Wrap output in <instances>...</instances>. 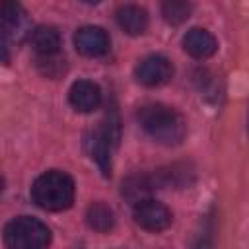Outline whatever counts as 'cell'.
Here are the masks:
<instances>
[{"instance_id": "obj_1", "label": "cell", "mask_w": 249, "mask_h": 249, "mask_svg": "<svg viewBox=\"0 0 249 249\" xmlns=\"http://www.w3.org/2000/svg\"><path fill=\"white\" fill-rule=\"evenodd\" d=\"M136 119L142 130L163 146H177L187 134V123L179 111L161 103H150L138 109Z\"/></svg>"}, {"instance_id": "obj_8", "label": "cell", "mask_w": 249, "mask_h": 249, "mask_svg": "<svg viewBox=\"0 0 249 249\" xmlns=\"http://www.w3.org/2000/svg\"><path fill=\"white\" fill-rule=\"evenodd\" d=\"M183 49L193 58L204 60V58H210L218 51V41L210 31L193 27L183 35Z\"/></svg>"}, {"instance_id": "obj_10", "label": "cell", "mask_w": 249, "mask_h": 249, "mask_svg": "<svg viewBox=\"0 0 249 249\" xmlns=\"http://www.w3.org/2000/svg\"><path fill=\"white\" fill-rule=\"evenodd\" d=\"M115 19L119 23V27L126 33V35H142L148 27V14L144 8L136 6V4H124L117 10Z\"/></svg>"}, {"instance_id": "obj_16", "label": "cell", "mask_w": 249, "mask_h": 249, "mask_svg": "<svg viewBox=\"0 0 249 249\" xmlns=\"http://www.w3.org/2000/svg\"><path fill=\"white\" fill-rule=\"evenodd\" d=\"M37 66L39 70L49 76V78H56L64 72L66 68V62H64V56H60V53L56 54H47V56H37Z\"/></svg>"}, {"instance_id": "obj_9", "label": "cell", "mask_w": 249, "mask_h": 249, "mask_svg": "<svg viewBox=\"0 0 249 249\" xmlns=\"http://www.w3.org/2000/svg\"><path fill=\"white\" fill-rule=\"evenodd\" d=\"M86 148H88L91 160H95V163L99 165L103 177H109L111 175V152H113L115 146L105 136V132L101 130V126L97 130H91L86 136Z\"/></svg>"}, {"instance_id": "obj_11", "label": "cell", "mask_w": 249, "mask_h": 249, "mask_svg": "<svg viewBox=\"0 0 249 249\" xmlns=\"http://www.w3.org/2000/svg\"><path fill=\"white\" fill-rule=\"evenodd\" d=\"M29 43L37 56H47V54H56L60 53V33L53 25H39L29 33Z\"/></svg>"}, {"instance_id": "obj_4", "label": "cell", "mask_w": 249, "mask_h": 249, "mask_svg": "<svg viewBox=\"0 0 249 249\" xmlns=\"http://www.w3.org/2000/svg\"><path fill=\"white\" fill-rule=\"evenodd\" d=\"M173 76V64L163 54H150L142 58L134 68V78L146 88H160Z\"/></svg>"}, {"instance_id": "obj_18", "label": "cell", "mask_w": 249, "mask_h": 249, "mask_svg": "<svg viewBox=\"0 0 249 249\" xmlns=\"http://www.w3.org/2000/svg\"><path fill=\"white\" fill-rule=\"evenodd\" d=\"M247 132H249V115H247Z\"/></svg>"}, {"instance_id": "obj_7", "label": "cell", "mask_w": 249, "mask_h": 249, "mask_svg": "<svg viewBox=\"0 0 249 249\" xmlns=\"http://www.w3.org/2000/svg\"><path fill=\"white\" fill-rule=\"evenodd\" d=\"M68 101L78 113H91L101 105V89L91 80H78L70 86Z\"/></svg>"}, {"instance_id": "obj_2", "label": "cell", "mask_w": 249, "mask_h": 249, "mask_svg": "<svg viewBox=\"0 0 249 249\" xmlns=\"http://www.w3.org/2000/svg\"><path fill=\"white\" fill-rule=\"evenodd\" d=\"M76 196L74 179L60 169L41 173L31 185V200L49 212H60L72 206Z\"/></svg>"}, {"instance_id": "obj_3", "label": "cell", "mask_w": 249, "mask_h": 249, "mask_svg": "<svg viewBox=\"0 0 249 249\" xmlns=\"http://www.w3.org/2000/svg\"><path fill=\"white\" fill-rule=\"evenodd\" d=\"M4 243L12 249H41L51 243V230L37 218L18 216L4 226Z\"/></svg>"}, {"instance_id": "obj_13", "label": "cell", "mask_w": 249, "mask_h": 249, "mask_svg": "<svg viewBox=\"0 0 249 249\" xmlns=\"http://www.w3.org/2000/svg\"><path fill=\"white\" fill-rule=\"evenodd\" d=\"M86 222L93 231L107 233L115 226V214L113 210L103 202H91L86 210Z\"/></svg>"}, {"instance_id": "obj_14", "label": "cell", "mask_w": 249, "mask_h": 249, "mask_svg": "<svg viewBox=\"0 0 249 249\" xmlns=\"http://www.w3.org/2000/svg\"><path fill=\"white\" fill-rule=\"evenodd\" d=\"M154 189V181L152 177L146 175H132L126 181H123V196L134 206L140 200L150 196V191Z\"/></svg>"}, {"instance_id": "obj_5", "label": "cell", "mask_w": 249, "mask_h": 249, "mask_svg": "<svg viewBox=\"0 0 249 249\" xmlns=\"http://www.w3.org/2000/svg\"><path fill=\"white\" fill-rule=\"evenodd\" d=\"M134 222L146 231H163L171 224V212L165 204L148 196L134 204Z\"/></svg>"}, {"instance_id": "obj_12", "label": "cell", "mask_w": 249, "mask_h": 249, "mask_svg": "<svg viewBox=\"0 0 249 249\" xmlns=\"http://www.w3.org/2000/svg\"><path fill=\"white\" fill-rule=\"evenodd\" d=\"M2 35L4 39H16L18 33L23 31L25 27V10L18 0H4L2 2Z\"/></svg>"}, {"instance_id": "obj_15", "label": "cell", "mask_w": 249, "mask_h": 249, "mask_svg": "<svg viewBox=\"0 0 249 249\" xmlns=\"http://www.w3.org/2000/svg\"><path fill=\"white\" fill-rule=\"evenodd\" d=\"M189 0H161V16L169 25H181L191 18Z\"/></svg>"}, {"instance_id": "obj_6", "label": "cell", "mask_w": 249, "mask_h": 249, "mask_svg": "<svg viewBox=\"0 0 249 249\" xmlns=\"http://www.w3.org/2000/svg\"><path fill=\"white\" fill-rule=\"evenodd\" d=\"M109 35L103 27L84 25L74 33V47L84 56H103L109 51Z\"/></svg>"}, {"instance_id": "obj_17", "label": "cell", "mask_w": 249, "mask_h": 249, "mask_svg": "<svg viewBox=\"0 0 249 249\" xmlns=\"http://www.w3.org/2000/svg\"><path fill=\"white\" fill-rule=\"evenodd\" d=\"M80 2H84V4H97V2H101V0H80Z\"/></svg>"}]
</instances>
